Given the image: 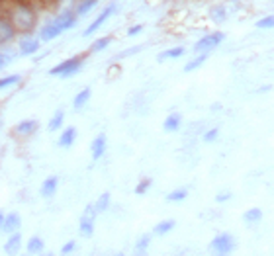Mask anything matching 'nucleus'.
Here are the masks:
<instances>
[{
    "mask_svg": "<svg viewBox=\"0 0 274 256\" xmlns=\"http://www.w3.org/2000/svg\"><path fill=\"white\" fill-rule=\"evenodd\" d=\"M8 18L18 32H32L36 28V14L28 6H22V4L14 6L8 14Z\"/></svg>",
    "mask_w": 274,
    "mask_h": 256,
    "instance_id": "nucleus-1",
    "label": "nucleus"
},
{
    "mask_svg": "<svg viewBox=\"0 0 274 256\" xmlns=\"http://www.w3.org/2000/svg\"><path fill=\"white\" fill-rule=\"evenodd\" d=\"M84 65V55H76V57H69L65 61H61L59 65H55L53 69L49 71L51 76H61V78H69V76H74L82 69Z\"/></svg>",
    "mask_w": 274,
    "mask_h": 256,
    "instance_id": "nucleus-2",
    "label": "nucleus"
},
{
    "mask_svg": "<svg viewBox=\"0 0 274 256\" xmlns=\"http://www.w3.org/2000/svg\"><path fill=\"white\" fill-rule=\"evenodd\" d=\"M225 39V34L223 32H214V34H210V36H204L200 41H196L194 43V51H212V49H216L219 43Z\"/></svg>",
    "mask_w": 274,
    "mask_h": 256,
    "instance_id": "nucleus-3",
    "label": "nucleus"
},
{
    "mask_svg": "<svg viewBox=\"0 0 274 256\" xmlns=\"http://www.w3.org/2000/svg\"><path fill=\"white\" fill-rule=\"evenodd\" d=\"M98 211L94 209V205H86L82 217H80V223H78V229H80V235L82 237H92L94 233V219H96Z\"/></svg>",
    "mask_w": 274,
    "mask_h": 256,
    "instance_id": "nucleus-4",
    "label": "nucleus"
},
{
    "mask_svg": "<svg viewBox=\"0 0 274 256\" xmlns=\"http://www.w3.org/2000/svg\"><path fill=\"white\" fill-rule=\"evenodd\" d=\"M233 246H235V238L231 237L229 233H221V235H218V237L212 240V248H214L218 254H227V252H231Z\"/></svg>",
    "mask_w": 274,
    "mask_h": 256,
    "instance_id": "nucleus-5",
    "label": "nucleus"
},
{
    "mask_svg": "<svg viewBox=\"0 0 274 256\" xmlns=\"http://www.w3.org/2000/svg\"><path fill=\"white\" fill-rule=\"evenodd\" d=\"M114 12H116V4H110L108 8H104V10H102V12L98 14V18L94 20L90 26H88V28L84 30V37H88V36H92L94 32H98V30L102 28V24H104V22H106V20H108L110 16L114 14Z\"/></svg>",
    "mask_w": 274,
    "mask_h": 256,
    "instance_id": "nucleus-6",
    "label": "nucleus"
},
{
    "mask_svg": "<svg viewBox=\"0 0 274 256\" xmlns=\"http://www.w3.org/2000/svg\"><path fill=\"white\" fill-rule=\"evenodd\" d=\"M106 143H108V139H106L104 133H100L98 137H94V141H92V145H90L92 159H94V161H98V159L106 153Z\"/></svg>",
    "mask_w": 274,
    "mask_h": 256,
    "instance_id": "nucleus-7",
    "label": "nucleus"
},
{
    "mask_svg": "<svg viewBox=\"0 0 274 256\" xmlns=\"http://www.w3.org/2000/svg\"><path fill=\"white\" fill-rule=\"evenodd\" d=\"M20 47V55H34L39 51V41L34 39V37H24L18 43Z\"/></svg>",
    "mask_w": 274,
    "mask_h": 256,
    "instance_id": "nucleus-8",
    "label": "nucleus"
},
{
    "mask_svg": "<svg viewBox=\"0 0 274 256\" xmlns=\"http://www.w3.org/2000/svg\"><path fill=\"white\" fill-rule=\"evenodd\" d=\"M57 186H59V178H57V176H49V178H45L43 184H41V188H39L41 198H53L55 192H57Z\"/></svg>",
    "mask_w": 274,
    "mask_h": 256,
    "instance_id": "nucleus-9",
    "label": "nucleus"
},
{
    "mask_svg": "<svg viewBox=\"0 0 274 256\" xmlns=\"http://www.w3.org/2000/svg\"><path fill=\"white\" fill-rule=\"evenodd\" d=\"M37 127H39L37 119H24V121H20L18 125L14 127V133L28 137V135H34V133L37 131Z\"/></svg>",
    "mask_w": 274,
    "mask_h": 256,
    "instance_id": "nucleus-10",
    "label": "nucleus"
},
{
    "mask_svg": "<svg viewBox=\"0 0 274 256\" xmlns=\"http://www.w3.org/2000/svg\"><path fill=\"white\" fill-rule=\"evenodd\" d=\"M16 34V28H14V24L10 22L8 16H2L0 18V41H6V39H10V37Z\"/></svg>",
    "mask_w": 274,
    "mask_h": 256,
    "instance_id": "nucleus-11",
    "label": "nucleus"
},
{
    "mask_svg": "<svg viewBox=\"0 0 274 256\" xmlns=\"http://www.w3.org/2000/svg\"><path fill=\"white\" fill-rule=\"evenodd\" d=\"M20 225H22V217H20L18 213H8L6 219H4L2 231H6V233H16L20 229Z\"/></svg>",
    "mask_w": 274,
    "mask_h": 256,
    "instance_id": "nucleus-12",
    "label": "nucleus"
},
{
    "mask_svg": "<svg viewBox=\"0 0 274 256\" xmlns=\"http://www.w3.org/2000/svg\"><path fill=\"white\" fill-rule=\"evenodd\" d=\"M20 244H22V235H20L18 231H16V233H10V237H8L6 244H4V252L16 254L20 250Z\"/></svg>",
    "mask_w": 274,
    "mask_h": 256,
    "instance_id": "nucleus-13",
    "label": "nucleus"
},
{
    "mask_svg": "<svg viewBox=\"0 0 274 256\" xmlns=\"http://www.w3.org/2000/svg\"><path fill=\"white\" fill-rule=\"evenodd\" d=\"M74 139H76V129L71 125V127L63 129V133H61V137H59V147H63V149H69V147L74 143Z\"/></svg>",
    "mask_w": 274,
    "mask_h": 256,
    "instance_id": "nucleus-14",
    "label": "nucleus"
},
{
    "mask_svg": "<svg viewBox=\"0 0 274 256\" xmlns=\"http://www.w3.org/2000/svg\"><path fill=\"white\" fill-rule=\"evenodd\" d=\"M90 96H92V90L88 88V86H86V88H82V90H80L78 94H76V96H74V100H73L74 110H82V108L88 104Z\"/></svg>",
    "mask_w": 274,
    "mask_h": 256,
    "instance_id": "nucleus-15",
    "label": "nucleus"
},
{
    "mask_svg": "<svg viewBox=\"0 0 274 256\" xmlns=\"http://www.w3.org/2000/svg\"><path fill=\"white\" fill-rule=\"evenodd\" d=\"M208 57H210V51H202V53L196 57V59H192V61H188V63L184 65V73H192V71L200 69L202 65L208 61Z\"/></svg>",
    "mask_w": 274,
    "mask_h": 256,
    "instance_id": "nucleus-16",
    "label": "nucleus"
},
{
    "mask_svg": "<svg viewBox=\"0 0 274 256\" xmlns=\"http://www.w3.org/2000/svg\"><path fill=\"white\" fill-rule=\"evenodd\" d=\"M180 123H182L180 113H170L163 121V129L164 131H178V129H180Z\"/></svg>",
    "mask_w": 274,
    "mask_h": 256,
    "instance_id": "nucleus-17",
    "label": "nucleus"
},
{
    "mask_svg": "<svg viewBox=\"0 0 274 256\" xmlns=\"http://www.w3.org/2000/svg\"><path fill=\"white\" fill-rule=\"evenodd\" d=\"M174 225H176V221L174 219H164L155 225L153 233H155V235H166V233H170V231L174 229Z\"/></svg>",
    "mask_w": 274,
    "mask_h": 256,
    "instance_id": "nucleus-18",
    "label": "nucleus"
},
{
    "mask_svg": "<svg viewBox=\"0 0 274 256\" xmlns=\"http://www.w3.org/2000/svg\"><path fill=\"white\" fill-rule=\"evenodd\" d=\"M96 2H98V0H80V2H78V6H76V10H74V14H76V16H84V14H88V12H90V8L96 6Z\"/></svg>",
    "mask_w": 274,
    "mask_h": 256,
    "instance_id": "nucleus-19",
    "label": "nucleus"
},
{
    "mask_svg": "<svg viewBox=\"0 0 274 256\" xmlns=\"http://www.w3.org/2000/svg\"><path fill=\"white\" fill-rule=\"evenodd\" d=\"M182 55H184V47H172V49L163 51L157 59L163 63V61H166V59H178V57H182Z\"/></svg>",
    "mask_w": 274,
    "mask_h": 256,
    "instance_id": "nucleus-20",
    "label": "nucleus"
},
{
    "mask_svg": "<svg viewBox=\"0 0 274 256\" xmlns=\"http://www.w3.org/2000/svg\"><path fill=\"white\" fill-rule=\"evenodd\" d=\"M63 119H65V111L63 110H57L53 113V117H51V121H49V131H57V129H61L63 125Z\"/></svg>",
    "mask_w": 274,
    "mask_h": 256,
    "instance_id": "nucleus-21",
    "label": "nucleus"
},
{
    "mask_svg": "<svg viewBox=\"0 0 274 256\" xmlns=\"http://www.w3.org/2000/svg\"><path fill=\"white\" fill-rule=\"evenodd\" d=\"M243 219H245V223H249V225L258 223V221L262 219V211H260L258 207H253V209H249V211L243 215Z\"/></svg>",
    "mask_w": 274,
    "mask_h": 256,
    "instance_id": "nucleus-22",
    "label": "nucleus"
},
{
    "mask_svg": "<svg viewBox=\"0 0 274 256\" xmlns=\"http://www.w3.org/2000/svg\"><path fill=\"white\" fill-rule=\"evenodd\" d=\"M41 250H43V238L41 237H32L28 240V252L37 254V252H41Z\"/></svg>",
    "mask_w": 274,
    "mask_h": 256,
    "instance_id": "nucleus-23",
    "label": "nucleus"
},
{
    "mask_svg": "<svg viewBox=\"0 0 274 256\" xmlns=\"http://www.w3.org/2000/svg\"><path fill=\"white\" fill-rule=\"evenodd\" d=\"M108 207H110V194L108 192H104V194L98 198V201L94 203V209H96L98 213H104Z\"/></svg>",
    "mask_w": 274,
    "mask_h": 256,
    "instance_id": "nucleus-24",
    "label": "nucleus"
},
{
    "mask_svg": "<svg viewBox=\"0 0 274 256\" xmlns=\"http://www.w3.org/2000/svg\"><path fill=\"white\" fill-rule=\"evenodd\" d=\"M186 196H188V190L186 188H178V190H172L166 196V201H182L186 200Z\"/></svg>",
    "mask_w": 274,
    "mask_h": 256,
    "instance_id": "nucleus-25",
    "label": "nucleus"
},
{
    "mask_svg": "<svg viewBox=\"0 0 274 256\" xmlns=\"http://www.w3.org/2000/svg\"><path fill=\"white\" fill-rule=\"evenodd\" d=\"M110 41H112V37H100V39H96V41L90 45V51L92 53H98V51L106 49V47L110 45Z\"/></svg>",
    "mask_w": 274,
    "mask_h": 256,
    "instance_id": "nucleus-26",
    "label": "nucleus"
},
{
    "mask_svg": "<svg viewBox=\"0 0 274 256\" xmlns=\"http://www.w3.org/2000/svg\"><path fill=\"white\" fill-rule=\"evenodd\" d=\"M20 80H22V76H20V74H10V76H4V78H0V90H2V88H8V86H14V84H18Z\"/></svg>",
    "mask_w": 274,
    "mask_h": 256,
    "instance_id": "nucleus-27",
    "label": "nucleus"
},
{
    "mask_svg": "<svg viewBox=\"0 0 274 256\" xmlns=\"http://www.w3.org/2000/svg\"><path fill=\"white\" fill-rule=\"evenodd\" d=\"M151 184H153V182H151V178H143L141 182L135 186V194H137V196H143L147 190L151 188Z\"/></svg>",
    "mask_w": 274,
    "mask_h": 256,
    "instance_id": "nucleus-28",
    "label": "nucleus"
},
{
    "mask_svg": "<svg viewBox=\"0 0 274 256\" xmlns=\"http://www.w3.org/2000/svg\"><path fill=\"white\" fill-rule=\"evenodd\" d=\"M256 28L260 30H268V28H274V16H264L256 22Z\"/></svg>",
    "mask_w": 274,
    "mask_h": 256,
    "instance_id": "nucleus-29",
    "label": "nucleus"
},
{
    "mask_svg": "<svg viewBox=\"0 0 274 256\" xmlns=\"http://www.w3.org/2000/svg\"><path fill=\"white\" fill-rule=\"evenodd\" d=\"M149 242H151V235H141L139 237V240H137V252H143L147 246H149Z\"/></svg>",
    "mask_w": 274,
    "mask_h": 256,
    "instance_id": "nucleus-30",
    "label": "nucleus"
},
{
    "mask_svg": "<svg viewBox=\"0 0 274 256\" xmlns=\"http://www.w3.org/2000/svg\"><path fill=\"white\" fill-rule=\"evenodd\" d=\"M218 133H219L218 127L206 131V133H204V141H206V143H212V141H216V139H218Z\"/></svg>",
    "mask_w": 274,
    "mask_h": 256,
    "instance_id": "nucleus-31",
    "label": "nucleus"
},
{
    "mask_svg": "<svg viewBox=\"0 0 274 256\" xmlns=\"http://www.w3.org/2000/svg\"><path fill=\"white\" fill-rule=\"evenodd\" d=\"M212 16H214L216 22H223V20H225V10H223V8H214V10H212Z\"/></svg>",
    "mask_w": 274,
    "mask_h": 256,
    "instance_id": "nucleus-32",
    "label": "nucleus"
},
{
    "mask_svg": "<svg viewBox=\"0 0 274 256\" xmlns=\"http://www.w3.org/2000/svg\"><path fill=\"white\" fill-rule=\"evenodd\" d=\"M141 32H143V26H141V24H137V26L129 28V30H128V36L133 37V36H137V34H141Z\"/></svg>",
    "mask_w": 274,
    "mask_h": 256,
    "instance_id": "nucleus-33",
    "label": "nucleus"
},
{
    "mask_svg": "<svg viewBox=\"0 0 274 256\" xmlns=\"http://www.w3.org/2000/svg\"><path fill=\"white\" fill-rule=\"evenodd\" d=\"M74 250V240H69L63 248H61V254H69V252H73Z\"/></svg>",
    "mask_w": 274,
    "mask_h": 256,
    "instance_id": "nucleus-34",
    "label": "nucleus"
},
{
    "mask_svg": "<svg viewBox=\"0 0 274 256\" xmlns=\"http://www.w3.org/2000/svg\"><path fill=\"white\" fill-rule=\"evenodd\" d=\"M141 51V47H131V49H128V51H124V53H120V59H124V57H128V55H133V53H139Z\"/></svg>",
    "mask_w": 274,
    "mask_h": 256,
    "instance_id": "nucleus-35",
    "label": "nucleus"
},
{
    "mask_svg": "<svg viewBox=\"0 0 274 256\" xmlns=\"http://www.w3.org/2000/svg\"><path fill=\"white\" fill-rule=\"evenodd\" d=\"M229 196H231L229 192H225V194H218V198H216V200H218V201H225V200H229Z\"/></svg>",
    "mask_w": 274,
    "mask_h": 256,
    "instance_id": "nucleus-36",
    "label": "nucleus"
},
{
    "mask_svg": "<svg viewBox=\"0 0 274 256\" xmlns=\"http://www.w3.org/2000/svg\"><path fill=\"white\" fill-rule=\"evenodd\" d=\"M8 61H10V59H6V55H0V69H4V67L8 65Z\"/></svg>",
    "mask_w": 274,
    "mask_h": 256,
    "instance_id": "nucleus-37",
    "label": "nucleus"
},
{
    "mask_svg": "<svg viewBox=\"0 0 274 256\" xmlns=\"http://www.w3.org/2000/svg\"><path fill=\"white\" fill-rule=\"evenodd\" d=\"M4 219H6V215L0 211V231H2V227H4Z\"/></svg>",
    "mask_w": 274,
    "mask_h": 256,
    "instance_id": "nucleus-38",
    "label": "nucleus"
}]
</instances>
